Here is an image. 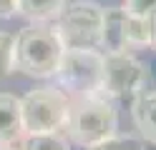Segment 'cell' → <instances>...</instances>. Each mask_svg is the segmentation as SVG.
I'll return each instance as SVG.
<instances>
[{
	"instance_id": "cell-6",
	"label": "cell",
	"mask_w": 156,
	"mask_h": 150,
	"mask_svg": "<svg viewBox=\"0 0 156 150\" xmlns=\"http://www.w3.org/2000/svg\"><path fill=\"white\" fill-rule=\"evenodd\" d=\"M58 20V35L63 48H96L101 45V20L103 8L91 0H78L61 10Z\"/></svg>"
},
{
	"instance_id": "cell-17",
	"label": "cell",
	"mask_w": 156,
	"mask_h": 150,
	"mask_svg": "<svg viewBox=\"0 0 156 150\" xmlns=\"http://www.w3.org/2000/svg\"><path fill=\"white\" fill-rule=\"evenodd\" d=\"M149 23H151V48L156 50V13L149 18Z\"/></svg>"
},
{
	"instance_id": "cell-12",
	"label": "cell",
	"mask_w": 156,
	"mask_h": 150,
	"mask_svg": "<svg viewBox=\"0 0 156 150\" xmlns=\"http://www.w3.org/2000/svg\"><path fill=\"white\" fill-rule=\"evenodd\" d=\"M20 150H71V143L61 130H55V133H30V135H23Z\"/></svg>"
},
{
	"instance_id": "cell-8",
	"label": "cell",
	"mask_w": 156,
	"mask_h": 150,
	"mask_svg": "<svg viewBox=\"0 0 156 150\" xmlns=\"http://www.w3.org/2000/svg\"><path fill=\"white\" fill-rule=\"evenodd\" d=\"M123 8H106L101 20V45L103 53H126L123 48Z\"/></svg>"
},
{
	"instance_id": "cell-15",
	"label": "cell",
	"mask_w": 156,
	"mask_h": 150,
	"mask_svg": "<svg viewBox=\"0 0 156 150\" xmlns=\"http://www.w3.org/2000/svg\"><path fill=\"white\" fill-rule=\"evenodd\" d=\"M123 10L139 18H151L156 13V0H123Z\"/></svg>"
},
{
	"instance_id": "cell-11",
	"label": "cell",
	"mask_w": 156,
	"mask_h": 150,
	"mask_svg": "<svg viewBox=\"0 0 156 150\" xmlns=\"http://www.w3.org/2000/svg\"><path fill=\"white\" fill-rule=\"evenodd\" d=\"M66 0H18V15L30 23H51L61 15Z\"/></svg>"
},
{
	"instance_id": "cell-14",
	"label": "cell",
	"mask_w": 156,
	"mask_h": 150,
	"mask_svg": "<svg viewBox=\"0 0 156 150\" xmlns=\"http://www.w3.org/2000/svg\"><path fill=\"white\" fill-rule=\"evenodd\" d=\"M13 73V35L0 30V83Z\"/></svg>"
},
{
	"instance_id": "cell-16",
	"label": "cell",
	"mask_w": 156,
	"mask_h": 150,
	"mask_svg": "<svg viewBox=\"0 0 156 150\" xmlns=\"http://www.w3.org/2000/svg\"><path fill=\"white\" fill-rule=\"evenodd\" d=\"M18 15V0H0V20Z\"/></svg>"
},
{
	"instance_id": "cell-5",
	"label": "cell",
	"mask_w": 156,
	"mask_h": 150,
	"mask_svg": "<svg viewBox=\"0 0 156 150\" xmlns=\"http://www.w3.org/2000/svg\"><path fill=\"white\" fill-rule=\"evenodd\" d=\"M151 88V70L131 53H103L101 93L108 98H136Z\"/></svg>"
},
{
	"instance_id": "cell-4",
	"label": "cell",
	"mask_w": 156,
	"mask_h": 150,
	"mask_svg": "<svg viewBox=\"0 0 156 150\" xmlns=\"http://www.w3.org/2000/svg\"><path fill=\"white\" fill-rule=\"evenodd\" d=\"M103 53L96 48H66L58 63V83L71 98L101 93Z\"/></svg>"
},
{
	"instance_id": "cell-9",
	"label": "cell",
	"mask_w": 156,
	"mask_h": 150,
	"mask_svg": "<svg viewBox=\"0 0 156 150\" xmlns=\"http://www.w3.org/2000/svg\"><path fill=\"white\" fill-rule=\"evenodd\" d=\"M23 135L20 100L10 93H0V143H15Z\"/></svg>"
},
{
	"instance_id": "cell-2",
	"label": "cell",
	"mask_w": 156,
	"mask_h": 150,
	"mask_svg": "<svg viewBox=\"0 0 156 150\" xmlns=\"http://www.w3.org/2000/svg\"><path fill=\"white\" fill-rule=\"evenodd\" d=\"M66 135L81 148H91L101 140L111 138L119 130V113L113 98L103 93L71 98L66 118Z\"/></svg>"
},
{
	"instance_id": "cell-3",
	"label": "cell",
	"mask_w": 156,
	"mask_h": 150,
	"mask_svg": "<svg viewBox=\"0 0 156 150\" xmlns=\"http://www.w3.org/2000/svg\"><path fill=\"white\" fill-rule=\"evenodd\" d=\"M71 95L61 85H41L20 98V120L23 133H55L63 130L68 118Z\"/></svg>"
},
{
	"instance_id": "cell-10",
	"label": "cell",
	"mask_w": 156,
	"mask_h": 150,
	"mask_svg": "<svg viewBox=\"0 0 156 150\" xmlns=\"http://www.w3.org/2000/svg\"><path fill=\"white\" fill-rule=\"evenodd\" d=\"M123 48L126 53L151 48V23L149 18H139L126 13L123 15Z\"/></svg>"
},
{
	"instance_id": "cell-18",
	"label": "cell",
	"mask_w": 156,
	"mask_h": 150,
	"mask_svg": "<svg viewBox=\"0 0 156 150\" xmlns=\"http://www.w3.org/2000/svg\"><path fill=\"white\" fill-rule=\"evenodd\" d=\"M0 150H20V148H15L13 143H0Z\"/></svg>"
},
{
	"instance_id": "cell-7",
	"label": "cell",
	"mask_w": 156,
	"mask_h": 150,
	"mask_svg": "<svg viewBox=\"0 0 156 150\" xmlns=\"http://www.w3.org/2000/svg\"><path fill=\"white\" fill-rule=\"evenodd\" d=\"M131 118L141 140L156 145V88L139 93L131 103Z\"/></svg>"
},
{
	"instance_id": "cell-1",
	"label": "cell",
	"mask_w": 156,
	"mask_h": 150,
	"mask_svg": "<svg viewBox=\"0 0 156 150\" xmlns=\"http://www.w3.org/2000/svg\"><path fill=\"white\" fill-rule=\"evenodd\" d=\"M63 50L66 48L55 28L33 23L13 35V70H20L23 75L35 80L53 78Z\"/></svg>"
},
{
	"instance_id": "cell-13",
	"label": "cell",
	"mask_w": 156,
	"mask_h": 150,
	"mask_svg": "<svg viewBox=\"0 0 156 150\" xmlns=\"http://www.w3.org/2000/svg\"><path fill=\"white\" fill-rule=\"evenodd\" d=\"M86 150H144V140L136 138V135H121V133H113L111 138L101 140Z\"/></svg>"
}]
</instances>
